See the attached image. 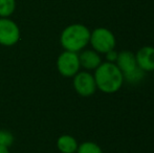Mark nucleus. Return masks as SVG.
Instances as JSON below:
<instances>
[{"label":"nucleus","instance_id":"nucleus-12","mask_svg":"<svg viewBox=\"0 0 154 153\" xmlns=\"http://www.w3.org/2000/svg\"><path fill=\"white\" fill-rule=\"evenodd\" d=\"M123 76H124V81L128 82L129 84H138L140 82H142L144 80L145 72L137 66L135 69L128 72V74L123 75Z\"/></svg>","mask_w":154,"mask_h":153},{"label":"nucleus","instance_id":"nucleus-13","mask_svg":"<svg viewBox=\"0 0 154 153\" xmlns=\"http://www.w3.org/2000/svg\"><path fill=\"white\" fill-rule=\"evenodd\" d=\"M75 153H103V150L93 142H84L79 145Z\"/></svg>","mask_w":154,"mask_h":153},{"label":"nucleus","instance_id":"nucleus-16","mask_svg":"<svg viewBox=\"0 0 154 153\" xmlns=\"http://www.w3.org/2000/svg\"><path fill=\"white\" fill-rule=\"evenodd\" d=\"M0 153H10V148L0 145Z\"/></svg>","mask_w":154,"mask_h":153},{"label":"nucleus","instance_id":"nucleus-17","mask_svg":"<svg viewBox=\"0 0 154 153\" xmlns=\"http://www.w3.org/2000/svg\"><path fill=\"white\" fill-rule=\"evenodd\" d=\"M153 78H154V75H153Z\"/></svg>","mask_w":154,"mask_h":153},{"label":"nucleus","instance_id":"nucleus-7","mask_svg":"<svg viewBox=\"0 0 154 153\" xmlns=\"http://www.w3.org/2000/svg\"><path fill=\"white\" fill-rule=\"evenodd\" d=\"M136 64L145 72H154V47L144 46L135 54Z\"/></svg>","mask_w":154,"mask_h":153},{"label":"nucleus","instance_id":"nucleus-14","mask_svg":"<svg viewBox=\"0 0 154 153\" xmlns=\"http://www.w3.org/2000/svg\"><path fill=\"white\" fill-rule=\"evenodd\" d=\"M14 143V135L8 130H0V145L10 148Z\"/></svg>","mask_w":154,"mask_h":153},{"label":"nucleus","instance_id":"nucleus-10","mask_svg":"<svg viewBox=\"0 0 154 153\" xmlns=\"http://www.w3.org/2000/svg\"><path fill=\"white\" fill-rule=\"evenodd\" d=\"M78 147L77 139L69 134H63L57 139V148L61 153H75Z\"/></svg>","mask_w":154,"mask_h":153},{"label":"nucleus","instance_id":"nucleus-3","mask_svg":"<svg viewBox=\"0 0 154 153\" xmlns=\"http://www.w3.org/2000/svg\"><path fill=\"white\" fill-rule=\"evenodd\" d=\"M89 43L93 50L99 54H106L116 46V37L114 35L105 27L95 29L90 33Z\"/></svg>","mask_w":154,"mask_h":153},{"label":"nucleus","instance_id":"nucleus-5","mask_svg":"<svg viewBox=\"0 0 154 153\" xmlns=\"http://www.w3.org/2000/svg\"><path fill=\"white\" fill-rule=\"evenodd\" d=\"M72 78L73 88L79 96L88 98L91 96L97 89L94 77L89 72H79Z\"/></svg>","mask_w":154,"mask_h":153},{"label":"nucleus","instance_id":"nucleus-6","mask_svg":"<svg viewBox=\"0 0 154 153\" xmlns=\"http://www.w3.org/2000/svg\"><path fill=\"white\" fill-rule=\"evenodd\" d=\"M20 40V29L10 18H0V45L13 46Z\"/></svg>","mask_w":154,"mask_h":153},{"label":"nucleus","instance_id":"nucleus-15","mask_svg":"<svg viewBox=\"0 0 154 153\" xmlns=\"http://www.w3.org/2000/svg\"><path fill=\"white\" fill-rule=\"evenodd\" d=\"M118 51L114 50L113 49H111V50L107 51V53L105 54L106 56V61L107 62H110V63H116V59H118Z\"/></svg>","mask_w":154,"mask_h":153},{"label":"nucleus","instance_id":"nucleus-1","mask_svg":"<svg viewBox=\"0 0 154 153\" xmlns=\"http://www.w3.org/2000/svg\"><path fill=\"white\" fill-rule=\"evenodd\" d=\"M94 80L97 88L105 93L119 91L124 83V76L116 63L102 62L94 69Z\"/></svg>","mask_w":154,"mask_h":153},{"label":"nucleus","instance_id":"nucleus-2","mask_svg":"<svg viewBox=\"0 0 154 153\" xmlns=\"http://www.w3.org/2000/svg\"><path fill=\"white\" fill-rule=\"evenodd\" d=\"M90 32L85 25L75 23L63 29L60 43L65 50L79 53L89 44Z\"/></svg>","mask_w":154,"mask_h":153},{"label":"nucleus","instance_id":"nucleus-4","mask_svg":"<svg viewBox=\"0 0 154 153\" xmlns=\"http://www.w3.org/2000/svg\"><path fill=\"white\" fill-rule=\"evenodd\" d=\"M79 54L64 50L57 59V69L63 77L72 78L80 72Z\"/></svg>","mask_w":154,"mask_h":153},{"label":"nucleus","instance_id":"nucleus-8","mask_svg":"<svg viewBox=\"0 0 154 153\" xmlns=\"http://www.w3.org/2000/svg\"><path fill=\"white\" fill-rule=\"evenodd\" d=\"M116 64L120 70L123 72V75L128 74L132 72L137 67L136 64L135 55L129 50H122L118 54V59L116 61Z\"/></svg>","mask_w":154,"mask_h":153},{"label":"nucleus","instance_id":"nucleus-11","mask_svg":"<svg viewBox=\"0 0 154 153\" xmlns=\"http://www.w3.org/2000/svg\"><path fill=\"white\" fill-rule=\"evenodd\" d=\"M16 10V0H0V18H8Z\"/></svg>","mask_w":154,"mask_h":153},{"label":"nucleus","instance_id":"nucleus-9","mask_svg":"<svg viewBox=\"0 0 154 153\" xmlns=\"http://www.w3.org/2000/svg\"><path fill=\"white\" fill-rule=\"evenodd\" d=\"M80 65L86 70H94L102 63L101 56L93 49H86L79 55Z\"/></svg>","mask_w":154,"mask_h":153}]
</instances>
